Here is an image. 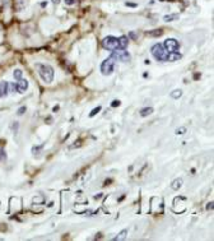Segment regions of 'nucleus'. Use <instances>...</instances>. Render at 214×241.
<instances>
[{
	"label": "nucleus",
	"instance_id": "5701e85b",
	"mask_svg": "<svg viewBox=\"0 0 214 241\" xmlns=\"http://www.w3.org/2000/svg\"><path fill=\"white\" fill-rule=\"evenodd\" d=\"M65 4H68V5H73V4H75V0H65Z\"/></svg>",
	"mask_w": 214,
	"mask_h": 241
},
{
	"label": "nucleus",
	"instance_id": "cd10ccee",
	"mask_svg": "<svg viewBox=\"0 0 214 241\" xmlns=\"http://www.w3.org/2000/svg\"><path fill=\"white\" fill-rule=\"evenodd\" d=\"M52 2H54L55 4H59V3H60V0H52Z\"/></svg>",
	"mask_w": 214,
	"mask_h": 241
},
{
	"label": "nucleus",
	"instance_id": "f3484780",
	"mask_svg": "<svg viewBox=\"0 0 214 241\" xmlns=\"http://www.w3.org/2000/svg\"><path fill=\"white\" fill-rule=\"evenodd\" d=\"M147 34L157 37V36H162V34H163V31H162V29H154V31H152V32H148Z\"/></svg>",
	"mask_w": 214,
	"mask_h": 241
},
{
	"label": "nucleus",
	"instance_id": "0eeeda50",
	"mask_svg": "<svg viewBox=\"0 0 214 241\" xmlns=\"http://www.w3.org/2000/svg\"><path fill=\"white\" fill-rule=\"evenodd\" d=\"M15 88H17V93H24L28 88V81L21 78L17 83H15Z\"/></svg>",
	"mask_w": 214,
	"mask_h": 241
},
{
	"label": "nucleus",
	"instance_id": "1a4fd4ad",
	"mask_svg": "<svg viewBox=\"0 0 214 241\" xmlns=\"http://www.w3.org/2000/svg\"><path fill=\"white\" fill-rule=\"evenodd\" d=\"M181 59V54L179 52H168L167 54V61H177Z\"/></svg>",
	"mask_w": 214,
	"mask_h": 241
},
{
	"label": "nucleus",
	"instance_id": "4468645a",
	"mask_svg": "<svg viewBox=\"0 0 214 241\" xmlns=\"http://www.w3.org/2000/svg\"><path fill=\"white\" fill-rule=\"evenodd\" d=\"M152 113H153V108H152V107H145V108H143V110L140 111V116L145 118V116L150 115Z\"/></svg>",
	"mask_w": 214,
	"mask_h": 241
},
{
	"label": "nucleus",
	"instance_id": "6ab92c4d",
	"mask_svg": "<svg viewBox=\"0 0 214 241\" xmlns=\"http://www.w3.org/2000/svg\"><path fill=\"white\" fill-rule=\"evenodd\" d=\"M186 133V128L185 126H181V128H177L176 129V134L177 135H182V134H185Z\"/></svg>",
	"mask_w": 214,
	"mask_h": 241
},
{
	"label": "nucleus",
	"instance_id": "20e7f679",
	"mask_svg": "<svg viewBox=\"0 0 214 241\" xmlns=\"http://www.w3.org/2000/svg\"><path fill=\"white\" fill-rule=\"evenodd\" d=\"M115 63H116V60H115L113 58H111V56L102 61V64H101V71H102L103 76H110V74L113 73V70H115Z\"/></svg>",
	"mask_w": 214,
	"mask_h": 241
},
{
	"label": "nucleus",
	"instance_id": "6e6552de",
	"mask_svg": "<svg viewBox=\"0 0 214 241\" xmlns=\"http://www.w3.org/2000/svg\"><path fill=\"white\" fill-rule=\"evenodd\" d=\"M9 83L8 82H0V98H4L9 95Z\"/></svg>",
	"mask_w": 214,
	"mask_h": 241
},
{
	"label": "nucleus",
	"instance_id": "f03ea898",
	"mask_svg": "<svg viewBox=\"0 0 214 241\" xmlns=\"http://www.w3.org/2000/svg\"><path fill=\"white\" fill-rule=\"evenodd\" d=\"M150 51H152V55L154 56V59H157L158 61H167V54H168V51L163 47L162 44L153 45Z\"/></svg>",
	"mask_w": 214,
	"mask_h": 241
},
{
	"label": "nucleus",
	"instance_id": "9b49d317",
	"mask_svg": "<svg viewBox=\"0 0 214 241\" xmlns=\"http://www.w3.org/2000/svg\"><path fill=\"white\" fill-rule=\"evenodd\" d=\"M179 18H180L179 14H168V15L163 17V21L164 22H173V21H177Z\"/></svg>",
	"mask_w": 214,
	"mask_h": 241
},
{
	"label": "nucleus",
	"instance_id": "f257e3e1",
	"mask_svg": "<svg viewBox=\"0 0 214 241\" xmlns=\"http://www.w3.org/2000/svg\"><path fill=\"white\" fill-rule=\"evenodd\" d=\"M38 76L41 77V79L45 82V83H51L54 81V69L52 66H50L49 64H41V63H37L34 65Z\"/></svg>",
	"mask_w": 214,
	"mask_h": 241
},
{
	"label": "nucleus",
	"instance_id": "bb28decb",
	"mask_svg": "<svg viewBox=\"0 0 214 241\" xmlns=\"http://www.w3.org/2000/svg\"><path fill=\"white\" fill-rule=\"evenodd\" d=\"M102 196V194H98V195H94V199H100Z\"/></svg>",
	"mask_w": 214,
	"mask_h": 241
},
{
	"label": "nucleus",
	"instance_id": "ddd939ff",
	"mask_svg": "<svg viewBox=\"0 0 214 241\" xmlns=\"http://www.w3.org/2000/svg\"><path fill=\"white\" fill-rule=\"evenodd\" d=\"M126 235H128V230H123L117 236H116L113 240L115 241H121V240H125L126 238Z\"/></svg>",
	"mask_w": 214,
	"mask_h": 241
},
{
	"label": "nucleus",
	"instance_id": "412c9836",
	"mask_svg": "<svg viewBox=\"0 0 214 241\" xmlns=\"http://www.w3.org/2000/svg\"><path fill=\"white\" fill-rule=\"evenodd\" d=\"M120 105H121V102H120L119 100H115V101H112V103H111L112 107H117V106H120Z\"/></svg>",
	"mask_w": 214,
	"mask_h": 241
},
{
	"label": "nucleus",
	"instance_id": "f8f14e48",
	"mask_svg": "<svg viewBox=\"0 0 214 241\" xmlns=\"http://www.w3.org/2000/svg\"><path fill=\"white\" fill-rule=\"evenodd\" d=\"M181 186H182V179L173 180V182H172V185H171V188H172L173 190H179Z\"/></svg>",
	"mask_w": 214,
	"mask_h": 241
},
{
	"label": "nucleus",
	"instance_id": "423d86ee",
	"mask_svg": "<svg viewBox=\"0 0 214 241\" xmlns=\"http://www.w3.org/2000/svg\"><path fill=\"white\" fill-rule=\"evenodd\" d=\"M163 47L168 51V52H177L180 49V44L176 39H167L163 42Z\"/></svg>",
	"mask_w": 214,
	"mask_h": 241
},
{
	"label": "nucleus",
	"instance_id": "393cba45",
	"mask_svg": "<svg viewBox=\"0 0 214 241\" xmlns=\"http://www.w3.org/2000/svg\"><path fill=\"white\" fill-rule=\"evenodd\" d=\"M0 157H5V153L3 149H0Z\"/></svg>",
	"mask_w": 214,
	"mask_h": 241
},
{
	"label": "nucleus",
	"instance_id": "dca6fc26",
	"mask_svg": "<svg viewBox=\"0 0 214 241\" xmlns=\"http://www.w3.org/2000/svg\"><path fill=\"white\" fill-rule=\"evenodd\" d=\"M22 74H23V71L21 70V69H15L14 71H13V77L15 78V81H19L22 78Z\"/></svg>",
	"mask_w": 214,
	"mask_h": 241
},
{
	"label": "nucleus",
	"instance_id": "7ed1b4c3",
	"mask_svg": "<svg viewBox=\"0 0 214 241\" xmlns=\"http://www.w3.org/2000/svg\"><path fill=\"white\" fill-rule=\"evenodd\" d=\"M102 46L107 50H111V51H115L120 49V45H119V39L117 37H113V36H107L103 39L102 41Z\"/></svg>",
	"mask_w": 214,
	"mask_h": 241
},
{
	"label": "nucleus",
	"instance_id": "2eb2a0df",
	"mask_svg": "<svg viewBox=\"0 0 214 241\" xmlns=\"http://www.w3.org/2000/svg\"><path fill=\"white\" fill-rule=\"evenodd\" d=\"M182 96V91L181 89H175L172 93H171V97L172 98H175V100H177V98H180Z\"/></svg>",
	"mask_w": 214,
	"mask_h": 241
},
{
	"label": "nucleus",
	"instance_id": "9d476101",
	"mask_svg": "<svg viewBox=\"0 0 214 241\" xmlns=\"http://www.w3.org/2000/svg\"><path fill=\"white\" fill-rule=\"evenodd\" d=\"M129 44V39L126 36H121L119 37V45H120V49H125Z\"/></svg>",
	"mask_w": 214,
	"mask_h": 241
},
{
	"label": "nucleus",
	"instance_id": "a211bd4d",
	"mask_svg": "<svg viewBox=\"0 0 214 241\" xmlns=\"http://www.w3.org/2000/svg\"><path fill=\"white\" fill-rule=\"evenodd\" d=\"M100 111H101V106H97L96 108H93V110L91 111V114H89V116H91V118H93L94 115H97V114H98V113H100Z\"/></svg>",
	"mask_w": 214,
	"mask_h": 241
},
{
	"label": "nucleus",
	"instance_id": "b1692460",
	"mask_svg": "<svg viewBox=\"0 0 214 241\" xmlns=\"http://www.w3.org/2000/svg\"><path fill=\"white\" fill-rule=\"evenodd\" d=\"M206 209H208V211H209V209H213V202H210L209 204L206 206Z\"/></svg>",
	"mask_w": 214,
	"mask_h": 241
},
{
	"label": "nucleus",
	"instance_id": "4be33fe9",
	"mask_svg": "<svg viewBox=\"0 0 214 241\" xmlns=\"http://www.w3.org/2000/svg\"><path fill=\"white\" fill-rule=\"evenodd\" d=\"M42 147H44V145H40V147H33V148H32V152H33V153L38 152L40 149H42Z\"/></svg>",
	"mask_w": 214,
	"mask_h": 241
},
{
	"label": "nucleus",
	"instance_id": "aec40b11",
	"mask_svg": "<svg viewBox=\"0 0 214 241\" xmlns=\"http://www.w3.org/2000/svg\"><path fill=\"white\" fill-rule=\"evenodd\" d=\"M26 110H27V107H26V106H22L21 108L17 111V114H18V115H23V114L26 113Z\"/></svg>",
	"mask_w": 214,
	"mask_h": 241
},
{
	"label": "nucleus",
	"instance_id": "a878e982",
	"mask_svg": "<svg viewBox=\"0 0 214 241\" xmlns=\"http://www.w3.org/2000/svg\"><path fill=\"white\" fill-rule=\"evenodd\" d=\"M126 5H129V7H137V4H133V3H125Z\"/></svg>",
	"mask_w": 214,
	"mask_h": 241
},
{
	"label": "nucleus",
	"instance_id": "39448f33",
	"mask_svg": "<svg viewBox=\"0 0 214 241\" xmlns=\"http://www.w3.org/2000/svg\"><path fill=\"white\" fill-rule=\"evenodd\" d=\"M111 58H113L116 61H123V63H128L131 59L130 54L128 51H125V49H117V50L112 51Z\"/></svg>",
	"mask_w": 214,
	"mask_h": 241
}]
</instances>
